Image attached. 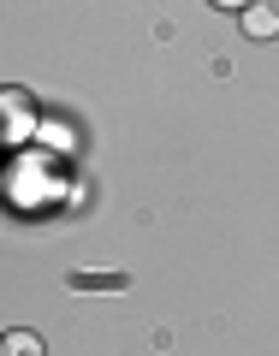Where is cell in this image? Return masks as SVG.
<instances>
[{"mask_svg": "<svg viewBox=\"0 0 279 356\" xmlns=\"http://www.w3.org/2000/svg\"><path fill=\"white\" fill-rule=\"evenodd\" d=\"M244 30H250L255 42H267V36L279 30V6H273V0H267V6H262V0H255V6H244Z\"/></svg>", "mask_w": 279, "mask_h": 356, "instance_id": "1", "label": "cell"}, {"mask_svg": "<svg viewBox=\"0 0 279 356\" xmlns=\"http://www.w3.org/2000/svg\"><path fill=\"white\" fill-rule=\"evenodd\" d=\"M6 107H13V125H6V143H18V137H24V125H30V107H24V95H18V89L6 95Z\"/></svg>", "mask_w": 279, "mask_h": 356, "instance_id": "2", "label": "cell"}, {"mask_svg": "<svg viewBox=\"0 0 279 356\" xmlns=\"http://www.w3.org/2000/svg\"><path fill=\"white\" fill-rule=\"evenodd\" d=\"M6 350H13V356H30V350H42V339H36V332H13Z\"/></svg>", "mask_w": 279, "mask_h": 356, "instance_id": "3", "label": "cell"}, {"mask_svg": "<svg viewBox=\"0 0 279 356\" xmlns=\"http://www.w3.org/2000/svg\"><path fill=\"white\" fill-rule=\"evenodd\" d=\"M214 6H226V13H244V6H255V0H214Z\"/></svg>", "mask_w": 279, "mask_h": 356, "instance_id": "4", "label": "cell"}, {"mask_svg": "<svg viewBox=\"0 0 279 356\" xmlns=\"http://www.w3.org/2000/svg\"><path fill=\"white\" fill-rule=\"evenodd\" d=\"M273 6H279V0H273Z\"/></svg>", "mask_w": 279, "mask_h": 356, "instance_id": "5", "label": "cell"}]
</instances>
